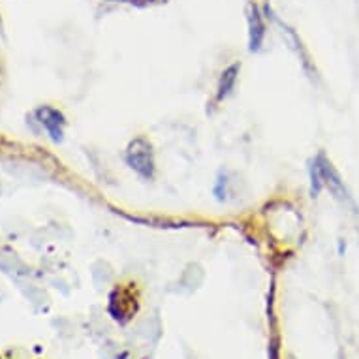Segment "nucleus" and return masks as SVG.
Returning <instances> with one entry per match:
<instances>
[{
	"label": "nucleus",
	"instance_id": "obj_1",
	"mask_svg": "<svg viewBox=\"0 0 359 359\" xmlns=\"http://www.w3.org/2000/svg\"><path fill=\"white\" fill-rule=\"evenodd\" d=\"M312 196L320 194V190L327 189L331 194L335 196L337 200L346 201L348 192L346 187L342 183L341 175L337 173V170L331 165V162L325 158L324 154H318L314 164H312Z\"/></svg>",
	"mask_w": 359,
	"mask_h": 359
},
{
	"label": "nucleus",
	"instance_id": "obj_2",
	"mask_svg": "<svg viewBox=\"0 0 359 359\" xmlns=\"http://www.w3.org/2000/svg\"><path fill=\"white\" fill-rule=\"evenodd\" d=\"M124 158H126V164L136 171L140 177L147 179V181H151L154 177L156 164H154L153 145H151L147 137L140 136L136 140H132L128 149H126Z\"/></svg>",
	"mask_w": 359,
	"mask_h": 359
},
{
	"label": "nucleus",
	"instance_id": "obj_3",
	"mask_svg": "<svg viewBox=\"0 0 359 359\" xmlns=\"http://www.w3.org/2000/svg\"><path fill=\"white\" fill-rule=\"evenodd\" d=\"M38 118H40V123L46 126V130L49 132V136L53 137L55 142H60L62 140V126H65V117H62V113L53 109V107H40L38 111H36Z\"/></svg>",
	"mask_w": 359,
	"mask_h": 359
},
{
	"label": "nucleus",
	"instance_id": "obj_4",
	"mask_svg": "<svg viewBox=\"0 0 359 359\" xmlns=\"http://www.w3.org/2000/svg\"><path fill=\"white\" fill-rule=\"evenodd\" d=\"M248 43H250V51H258L262 48L265 38V23L258 6L250 4V12H248Z\"/></svg>",
	"mask_w": 359,
	"mask_h": 359
},
{
	"label": "nucleus",
	"instance_id": "obj_5",
	"mask_svg": "<svg viewBox=\"0 0 359 359\" xmlns=\"http://www.w3.org/2000/svg\"><path fill=\"white\" fill-rule=\"evenodd\" d=\"M237 74H239V65H231L228 70L222 72L220 81H218V90H217V100L222 102L226 96L230 95L233 87H236Z\"/></svg>",
	"mask_w": 359,
	"mask_h": 359
}]
</instances>
